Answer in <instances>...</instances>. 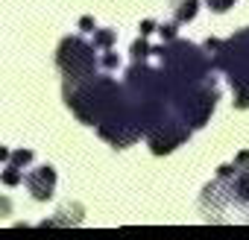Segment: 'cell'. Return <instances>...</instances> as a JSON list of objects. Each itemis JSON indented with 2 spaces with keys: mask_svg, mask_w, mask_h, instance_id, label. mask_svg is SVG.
Listing matches in <instances>:
<instances>
[{
  "mask_svg": "<svg viewBox=\"0 0 249 240\" xmlns=\"http://www.w3.org/2000/svg\"><path fill=\"white\" fill-rule=\"evenodd\" d=\"M30 158H33V153H15V155H12V161H15V164H27Z\"/></svg>",
  "mask_w": 249,
  "mask_h": 240,
  "instance_id": "52a82bcc",
  "label": "cell"
},
{
  "mask_svg": "<svg viewBox=\"0 0 249 240\" xmlns=\"http://www.w3.org/2000/svg\"><path fill=\"white\" fill-rule=\"evenodd\" d=\"M141 33H144V35L153 33V21H144V24H141Z\"/></svg>",
  "mask_w": 249,
  "mask_h": 240,
  "instance_id": "30bf717a",
  "label": "cell"
},
{
  "mask_svg": "<svg viewBox=\"0 0 249 240\" xmlns=\"http://www.w3.org/2000/svg\"><path fill=\"white\" fill-rule=\"evenodd\" d=\"M144 56H150V47H147V41H138L135 44V59H144Z\"/></svg>",
  "mask_w": 249,
  "mask_h": 240,
  "instance_id": "8992f818",
  "label": "cell"
},
{
  "mask_svg": "<svg viewBox=\"0 0 249 240\" xmlns=\"http://www.w3.org/2000/svg\"><path fill=\"white\" fill-rule=\"evenodd\" d=\"M53 182H56V173L50 167H41L33 176H27V185H30V190H33L36 199H47L50 190H53Z\"/></svg>",
  "mask_w": 249,
  "mask_h": 240,
  "instance_id": "7a4b0ae2",
  "label": "cell"
},
{
  "mask_svg": "<svg viewBox=\"0 0 249 240\" xmlns=\"http://www.w3.org/2000/svg\"><path fill=\"white\" fill-rule=\"evenodd\" d=\"M173 30H176V27H164V30H161V35H164V38H173Z\"/></svg>",
  "mask_w": 249,
  "mask_h": 240,
  "instance_id": "8fae6325",
  "label": "cell"
},
{
  "mask_svg": "<svg viewBox=\"0 0 249 240\" xmlns=\"http://www.w3.org/2000/svg\"><path fill=\"white\" fill-rule=\"evenodd\" d=\"M3 158H9V153H6L3 147H0V161H3Z\"/></svg>",
  "mask_w": 249,
  "mask_h": 240,
  "instance_id": "7c38bea8",
  "label": "cell"
},
{
  "mask_svg": "<svg viewBox=\"0 0 249 240\" xmlns=\"http://www.w3.org/2000/svg\"><path fill=\"white\" fill-rule=\"evenodd\" d=\"M21 179H24V176H21V173H15V167H9V170L3 173V182H6V185H18Z\"/></svg>",
  "mask_w": 249,
  "mask_h": 240,
  "instance_id": "277c9868",
  "label": "cell"
},
{
  "mask_svg": "<svg viewBox=\"0 0 249 240\" xmlns=\"http://www.w3.org/2000/svg\"><path fill=\"white\" fill-rule=\"evenodd\" d=\"M59 65L68 76H82L91 65H94V56H91V47L82 44L79 38H65L62 41V50H59Z\"/></svg>",
  "mask_w": 249,
  "mask_h": 240,
  "instance_id": "6da1fadb",
  "label": "cell"
},
{
  "mask_svg": "<svg viewBox=\"0 0 249 240\" xmlns=\"http://www.w3.org/2000/svg\"><path fill=\"white\" fill-rule=\"evenodd\" d=\"M97 41H100V44H108V41H111V33H100Z\"/></svg>",
  "mask_w": 249,
  "mask_h": 240,
  "instance_id": "ba28073f",
  "label": "cell"
},
{
  "mask_svg": "<svg viewBox=\"0 0 249 240\" xmlns=\"http://www.w3.org/2000/svg\"><path fill=\"white\" fill-rule=\"evenodd\" d=\"M194 15H196V0H185L179 9V21H191Z\"/></svg>",
  "mask_w": 249,
  "mask_h": 240,
  "instance_id": "3957f363",
  "label": "cell"
},
{
  "mask_svg": "<svg viewBox=\"0 0 249 240\" xmlns=\"http://www.w3.org/2000/svg\"><path fill=\"white\" fill-rule=\"evenodd\" d=\"M211 3V9H217V12H226L229 6H231V0H208Z\"/></svg>",
  "mask_w": 249,
  "mask_h": 240,
  "instance_id": "5b68a950",
  "label": "cell"
},
{
  "mask_svg": "<svg viewBox=\"0 0 249 240\" xmlns=\"http://www.w3.org/2000/svg\"><path fill=\"white\" fill-rule=\"evenodd\" d=\"M9 208H12L9 199H0V214H9Z\"/></svg>",
  "mask_w": 249,
  "mask_h": 240,
  "instance_id": "9c48e42d",
  "label": "cell"
}]
</instances>
